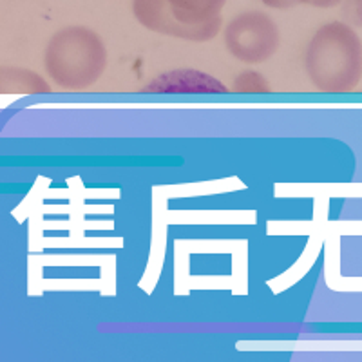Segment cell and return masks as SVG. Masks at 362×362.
<instances>
[{
    "label": "cell",
    "mask_w": 362,
    "mask_h": 362,
    "mask_svg": "<svg viewBox=\"0 0 362 362\" xmlns=\"http://www.w3.org/2000/svg\"><path fill=\"white\" fill-rule=\"evenodd\" d=\"M44 67L54 86L67 90L87 89L102 78L107 67V47L93 29L64 28L47 42Z\"/></svg>",
    "instance_id": "2"
},
{
    "label": "cell",
    "mask_w": 362,
    "mask_h": 362,
    "mask_svg": "<svg viewBox=\"0 0 362 362\" xmlns=\"http://www.w3.org/2000/svg\"><path fill=\"white\" fill-rule=\"evenodd\" d=\"M342 22L351 28H362V0H342Z\"/></svg>",
    "instance_id": "9"
},
{
    "label": "cell",
    "mask_w": 362,
    "mask_h": 362,
    "mask_svg": "<svg viewBox=\"0 0 362 362\" xmlns=\"http://www.w3.org/2000/svg\"><path fill=\"white\" fill-rule=\"evenodd\" d=\"M225 47L245 64H263L279 49V28L267 13L247 11L228 22L225 29Z\"/></svg>",
    "instance_id": "4"
},
{
    "label": "cell",
    "mask_w": 362,
    "mask_h": 362,
    "mask_svg": "<svg viewBox=\"0 0 362 362\" xmlns=\"http://www.w3.org/2000/svg\"><path fill=\"white\" fill-rule=\"evenodd\" d=\"M51 86L42 74L25 67H0V95H49Z\"/></svg>",
    "instance_id": "6"
},
{
    "label": "cell",
    "mask_w": 362,
    "mask_h": 362,
    "mask_svg": "<svg viewBox=\"0 0 362 362\" xmlns=\"http://www.w3.org/2000/svg\"><path fill=\"white\" fill-rule=\"evenodd\" d=\"M234 90H238V93H257L259 95V93H268L270 90V83L259 73L245 71V73H241L235 78Z\"/></svg>",
    "instance_id": "7"
},
{
    "label": "cell",
    "mask_w": 362,
    "mask_h": 362,
    "mask_svg": "<svg viewBox=\"0 0 362 362\" xmlns=\"http://www.w3.org/2000/svg\"><path fill=\"white\" fill-rule=\"evenodd\" d=\"M144 93H158V95H223L228 93L225 86L214 76L194 69H180L163 73L156 80L148 83Z\"/></svg>",
    "instance_id": "5"
},
{
    "label": "cell",
    "mask_w": 362,
    "mask_h": 362,
    "mask_svg": "<svg viewBox=\"0 0 362 362\" xmlns=\"http://www.w3.org/2000/svg\"><path fill=\"white\" fill-rule=\"evenodd\" d=\"M342 0H263V4L274 9H290L297 4H308L315 8H334L341 4Z\"/></svg>",
    "instance_id": "8"
},
{
    "label": "cell",
    "mask_w": 362,
    "mask_h": 362,
    "mask_svg": "<svg viewBox=\"0 0 362 362\" xmlns=\"http://www.w3.org/2000/svg\"><path fill=\"white\" fill-rule=\"evenodd\" d=\"M310 82L321 93H350L362 80V40L351 25L341 21L319 28L305 54Z\"/></svg>",
    "instance_id": "1"
},
{
    "label": "cell",
    "mask_w": 362,
    "mask_h": 362,
    "mask_svg": "<svg viewBox=\"0 0 362 362\" xmlns=\"http://www.w3.org/2000/svg\"><path fill=\"white\" fill-rule=\"evenodd\" d=\"M226 0H132L136 21L154 33L209 42L221 31Z\"/></svg>",
    "instance_id": "3"
}]
</instances>
